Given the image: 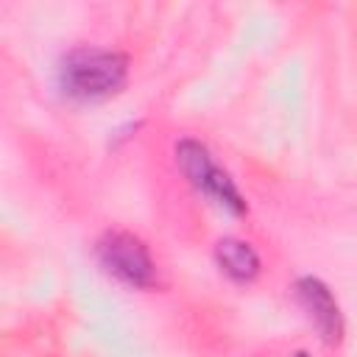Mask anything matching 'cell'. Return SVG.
Listing matches in <instances>:
<instances>
[{
  "label": "cell",
  "instance_id": "cell-4",
  "mask_svg": "<svg viewBox=\"0 0 357 357\" xmlns=\"http://www.w3.org/2000/svg\"><path fill=\"white\" fill-rule=\"evenodd\" d=\"M296 296H298V304L304 307V312L310 315L312 326L321 332V337L326 343H337L343 335V315H340V307H337L332 290L321 279L304 276L296 282Z\"/></svg>",
  "mask_w": 357,
  "mask_h": 357
},
{
  "label": "cell",
  "instance_id": "cell-6",
  "mask_svg": "<svg viewBox=\"0 0 357 357\" xmlns=\"http://www.w3.org/2000/svg\"><path fill=\"white\" fill-rule=\"evenodd\" d=\"M293 357H307V354H304V351H298V354H293Z\"/></svg>",
  "mask_w": 357,
  "mask_h": 357
},
{
  "label": "cell",
  "instance_id": "cell-1",
  "mask_svg": "<svg viewBox=\"0 0 357 357\" xmlns=\"http://www.w3.org/2000/svg\"><path fill=\"white\" fill-rule=\"evenodd\" d=\"M128 59L120 50L106 47H75L59 64V86L75 100H100L126 84Z\"/></svg>",
  "mask_w": 357,
  "mask_h": 357
},
{
  "label": "cell",
  "instance_id": "cell-3",
  "mask_svg": "<svg viewBox=\"0 0 357 357\" xmlns=\"http://www.w3.org/2000/svg\"><path fill=\"white\" fill-rule=\"evenodd\" d=\"M98 262L106 273L120 279L128 287H153L156 284V265L139 237L131 231H106L95 245Z\"/></svg>",
  "mask_w": 357,
  "mask_h": 357
},
{
  "label": "cell",
  "instance_id": "cell-2",
  "mask_svg": "<svg viewBox=\"0 0 357 357\" xmlns=\"http://www.w3.org/2000/svg\"><path fill=\"white\" fill-rule=\"evenodd\" d=\"M176 162L181 167V173L187 176V181L192 187H198L204 195H209L212 201H218L223 209H229L231 215H243L245 212V198L240 195V190L234 187V181L229 178L226 170H220L209 151L198 142V139H178L176 142Z\"/></svg>",
  "mask_w": 357,
  "mask_h": 357
},
{
  "label": "cell",
  "instance_id": "cell-5",
  "mask_svg": "<svg viewBox=\"0 0 357 357\" xmlns=\"http://www.w3.org/2000/svg\"><path fill=\"white\" fill-rule=\"evenodd\" d=\"M215 259L220 265V271L226 276H231L234 282H251L259 273V257L257 251L237 237H223L215 245Z\"/></svg>",
  "mask_w": 357,
  "mask_h": 357
}]
</instances>
